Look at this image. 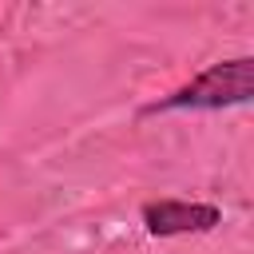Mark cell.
I'll list each match as a JSON object with an SVG mask.
<instances>
[{
    "mask_svg": "<svg viewBox=\"0 0 254 254\" xmlns=\"http://www.w3.org/2000/svg\"><path fill=\"white\" fill-rule=\"evenodd\" d=\"M254 95V56H234L218 60L171 95L155 99L143 107V115H167V111H222V107H242Z\"/></svg>",
    "mask_w": 254,
    "mask_h": 254,
    "instance_id": "1",
    "label": "cell"
},
{
    "mask_svg": "<svg viewBox=\"0 0 254 254\" xmlns=\"http://www.w3.org/2000/svg\"><path fill=\"white\" fill-rule=\"evenodd\" d=\"M143 230L151 238H183V234H210L222 222V210L214 202L194 198H151L143 202Z\"/></svg>",
    "mask_w": 254,
    "mask_h": 254,
    "instance_id": "2",
    "label": "cell"
}]
</instances>
